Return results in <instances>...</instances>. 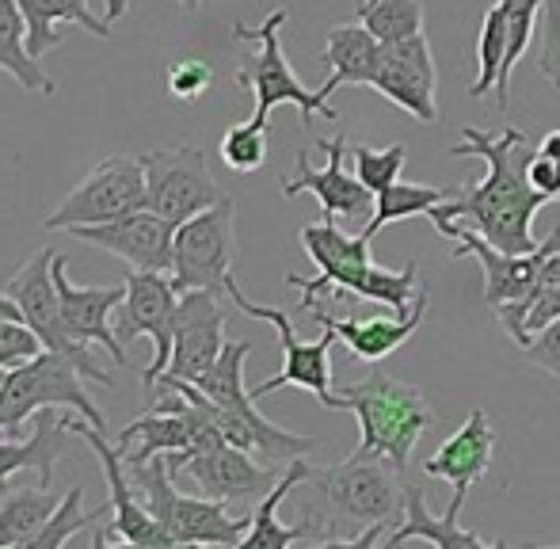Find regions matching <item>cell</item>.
I'll list each match as a JSON object with an SVG mask.
<instances>
[{
  "label": "cell",
  "instance_id": "cell-1",
  "mask_svg": "<svg viewBox=\"0 0 560 549\" xmlns=\"http://www.w3.org/2000/svg\"><path fill=\"white\" fill-rule=\"evenodd\" d=\"M538 149L518 127L492 130L465 127L462 141L450 149V156H480L488 164L485 179H469V187L450 191L446 202L428 210L431 225L439 233L446 225H469L488 245L503 253H530L538 248L534 241V218L546 207V195L530 184V161Z\"/></svg>",
  "mask_w": 560,
  "mask_h": 549
},
{
  "label": "cell",
  "instance_id": "cell-2",
  "mask_svg": "<svg viewBox=\"0 0 560 549\" xmlns=\"http://www.w3.org/2000/svg\"><path fill=\"white\" fill-rule=\"evenodd\" d=\"M389 458L351 454L336 466H313L298 492L305 542L328 549L382 546L405 512V481Z\"/></svg>",
  "mask_w": 560,
  "mask_h": 549
},
{
  "label": "cell",
  "instance_id": "cell-3",
  "mask_svg": "<svg viewBox=\"0 0 560 549\" xmlns=\"http://www.w3.org/2000/svg\"><path fill=\"white\" fill-rule=\"evenodd\" d=\"M302 248L313 264L317 274L305 279V274H287V287H294L302 294L298 309H313L320 302V294H351L366 297V302L385 305L389 313H408L420 297V264L408 260L400 271L377 268L370 260V237H351L336 222L320 218V222L305 225L302 230Z\"/></svg>",
  "mask_w": 560,
  "mask_h": 549
},
{
  "label": "cell",
  "instance_id": "cell-4",
  "mask_svg": "<svg viewBox=\"0 0 560 549\" xmlns=\"http://www.w3.org/2000/svg\"><path fill=\"white\" fill-rule=\"evenodd\" d=\"M328 409L354 412V420H359V446H354V454L389 458L400 474H408L416 443H420L423 431L435 428V420H439V412L428 405L423 389L408 386V382H397L377 363L362 382H351V386L336 389Z\"/></svg>",
  "mask_w": 560,
  "mask_h": 549
},
{
  "label": "cell",
  "instance_id": "cell-5",
  "mask_svg": "<svg viewBox=\"0 0 560 549\" xmlns=\"http://www.w3.org/2000/svg\"><path fill=\"white\" fill-rule=\"evenodd\" d=\"M446 241H454L450 256L454 260H472L485 271V305L495 313V320L503 325V332L526 348L530 343V332H526V302L534 297V290L541 287V268L553 253H560V225L549 233L546 241H538V248L530 253H503V248L488 245L477 230L469 225H446L443 230Z\"/></svg>",
  "mask_w": 560,
  "mask_h": 549
},
{
  "label": "cell",
  "instance_id": "cell-6",
  "mask_svg": "<svg viewBox=\"0 0 560 549\" xmlns=\"http://www.w3.org/2000/svg\"><path fill=\"white\" fill-rule=\"evenodd\" d=\"M126 474H130L141 504L168 530L172 546H241L248 535L252 515H233L222 500L176 492L168 454H156L141 466H126Z\"/></svg>",
  "mask_w": 560,
  "mask_h": 549
},
{
  "label": "cell",
  "instance_id": "cell-7",
  "mask_svg": "<svg viewBox=\"0 0 560 549\" xmlns=\"http://www.w3.org/2000/svg\"><path fill=\"white\" fill-rule=\"evenodd\" d=\"M287 20H290V8H275V12H267V20L256 23V27L233 23L236 43L259 46V50L236 69V84L256 96V115H252V122H264L267 127V119H271V112L279 104H294L298 112H302L305 127H310L317 115L328 122H339V112L332 107V100H328L320 89L317 92L305 89V84L298 81L294 69H290L287 50H282V38H279V31L287 27Z\"/></svg>",
  "mask_w": 560,
  "mask_h": 549
},
{
  "label": "cell",
  "instance_id": "cell-8",
  "mask_svg": "<svg viewBox=\"0 0 560 549\" xmlns=\"http://www.w3.org/2000/svg\"><path fill=\"white\" fill-rule=\"evenodd\" d=\"M43 409H77L92 428L104 431L107 420L96 409V401L84 389V374L61 351L43 348L27 363H15L8 371V382L0 389V431L4 435H20L23 420H35Z\"/></svg>",
  "mask_w": 560,
  "mask_h": 549
},
{
  "label": "cell",
  "instance_id": "cell-9",
  "mask_svg": "<svg viewBox=\"0 0 560 549\" xmlns=\"http://www.w3.org/2000/svg\"><path fill=\"white\" fill-rule=\"evenodd\" d=\"M225 297L244 313V317L267 320V325H275V332H279L282 366H279V374H271L267 382L252 386V397H256V401H264L267 394H279L282 386H298V389H310V394L328 409V405H332V397H336V389H332V343L339 340L332 328H325L317 340H298L290 313L275 309V305L252 302V297L236 287V279H229Z\"/></svg>",
  "mask_w": 560,
  "mask_h": 549
},
{
  "label": "cell",
  "instance_id": "cell-10",
  "mask_svg": "<svg viewBox=\"0 0 560 549\" xmlns=\"http://www.w3.org/2000/svg\"><path fill=\"white\" fill-rule=\"evenodd\" d=\"M236 264V202H214L202 214L176 225V245H172V282L176 290H214L225 294Z\"/></svg>",
  "mask_w": 560,
  "mask_h": 549
},
{
  "label": "cell",
  "instance_id": "cell-11",
  "mask_svg": "<svg viewBox=\"0 0 560 549\" xmlns=\"http://www.w3.org/2000/svg\"><path fill=\"white\" fill-rule=\"evenodd\" d=\"M141 207H149L141 156H104V161L43 218V230L69 233V230H77V225H104Z\"/></svg>",
  "mask_w": 560,
  "mask_h": 549
},
{
  "label": "cell",
  "instance_id": "cell-12",
  "mask_svg": "<svg viewBox=\"0 0 560 549\" xmlns=\"http://www.w3.org/2000/svg\"><path fill=\"white\" fill-rule=\"evenodd\" d=\"M4 294L20 305V317L35 328V336L43 340V348L61 351L69 355L77 366H81L84 378L100 382V386H112V374L100 371L96 359H92L89 343L73 340L66 328V317H61V297L58 287H54V248H43L38 256H31L23 268H15L4 282Z\"/></svg>",
  "mask_w": 560,
  "mask_h": 549
},
{
  "label": "cell",
  "instance_id": "cell-13",
  "mask_svg": "<svg viewBox=\"0 0 560 549\" xmlns=\"http://www.w3.org/2000/svg\"><path fill=\"white\" fill-rule=\"evenodd\" d=\"M141 168H145L149 210L168 218L172 225H184L187 218L202 214L225 199L222 184L210 172L207 149L199 145L149 149V153H141Z\"/></svg>",
  "mask_w": 560,
  "mask_h": 549
},
{
  "label": "cell",
  "instance_id": "cell-14",
  "mask_svg": "<svg viewBox=\"0 0 560 549\" xmlns=\"http://www.w3.org/2000/svg\"><path fill=\"white\" fill-rule=\"evenodd\" d=\"M168 469L172 477L187 474L199 489V497L222 500V504H256L279 481V466H267L259 462L252 451L214 439V443L199 446V451H179L168 454Z\"/></svg>",
  "mask_w": 560,
  "mask_h": 549
},
{
  "label": "cell",
  "instance_id": "cell-15",
  "mask_svg": "<svg viewBox=\"0 0 560 549\" xmlns=\"http://www.w3.org/2000/svg\"><path fill=\"white\" fill-rule=\"evenodd\" d=\"M176 305H179V290L168 271H141V268L126 271V297L118 305V336H122V343L145 340L149 336V343H153V359H149L145 374H141L145 389H153L156 378L172 363V320H176Z\"/></svg>",
  "mask_w": 560,
  "mask_h": 549
},
{
  "label": "cell",
  "instance_id": "cell-16",
  "mask_svg": "<svg viewBox=\"0 0 560 549\" xmlns=\"http://www.w3.org/2000/svg\"><path fill=\"white\" fill-rule=\"evenodd\" d=\"M317 149L328 156L325 168H313L310 164V153L305 149H298L294 156V172L290 176H282V195L287 199H298V195H317L320 202V214L328 218V222H351V218H366L374 214V191H370L366 184H362L354 172L343 168V161L351 156V141L347 135L339 130L332 138H320Z\"/></svg>",
  "mask_w": 560,
  "mask_h": 549
},
{
  "label": "cell",
  "instance_id": "cell-17",
  "mask_svg": "<svg viewBox=\"0 0 560 549\" xmlns=\"http://www.w3.org/2000/svg\"><path fill=\"white\" fill-rule=\"evenodd\" d=\"M69 428H73V435H81L84 443L96 451L100 466H104V477H107V489H112V515H115V519H107V530H100V535H96V546H107V542L145 546V549L172 546L168 530H164L161 523L153 519V512L141 504L138 489L130 484L122 451H118V446L104 435V431L92 428L89 420H73V416H69Z\"/></svg>",
  "mask_w": 560,
  "mask_h": 549
},
{
  "label": "cell",
  "instance_id": "cell-18",
  "mask_svg": "<svg viewBox=\"0 0 560 549\" xmlns=\"http://www.w3.org/2000/svg\"><path fill=\"white\" fill-rule=\"evenodd\" d=\"M370 89L408 112L423 127L439 122V69L431 54L428 35L400 38V43L382 46V61Z\"/></svg>",
  "mask_w": 560,
  "mask_h": 549
},
{
  "label": "cell",
  "instance_id": "cell-19",
  "mask_svg": "<svg viewBox=\"0 0 560 549\" xmlns=\"http://www.w3.org/2000/svg\"><path fill=\"white\" fill-rule=\"evenodd\" d=\"M225 348V305L214 290H184L172 320V363L164 374L199 382Z\"/></svg>",
  "mask_w": 560,
  "mask_h": 549
},
{
  "label": "cell",
  "instance_id": "cell-20",
  "mask_svg": "<svg viewBox=\"0 0 560 549\" xmlns=\"http://www.w3.org/2000/svg\"><path fill=\"white\" fill-rule=\"evenodd\" d=\"M69 237L96 245L104 253L126 260L130 268L141 271H168L172 274V245H176V225L168 218H161L156 210L141 207L130 214L115 218L104 225H77L69 230Z\"/></svg>",
  "mask_w": 560,
  "mask_h": 549
},
{
  "label": "cell",
  "instance_id": "cell-21",
  "mask_svg": "<svg viewBox=\"0 0 560 549\" xmlns=\"http://www.w3.org/2000/svg\"><path fill=\"white\" fill-rule=\"evenodd\" d=\"M495 446H500L495 423L488 420L485 409H472L454 428V435H450L443 446H435L431 458H423V474L454 484V497H450V504H446V515H462L469 489L488 474V466H492Z\"/></svg>",
  "mask_w": 560,
  "mask_h": 549
},
{
  "label": "cell",
  "instance_id": "cell-22",
  "mask_svg": "<svg viewBox=\"0 0 560 549\" xmlns=\"http://www.w3.org/2000/svg\"><path fill=\"white\" fill-rule=\"evenodd\" d=\"M66 268H69V260L58 253L54 256V287H58L61 317H66L69 336L81 343H100L118 366H130L122 336H118V328L107 325V317L122 305L126 282H115V287H73Z\"/></svg>",
  "mask_w": 560,
  "mask_h": 549
},
{
  "label": "cell",
  "instance_id": "cell-23",
  "mask_svg": "<svg viewBox=\"0 0 560 549\" xmlns=\"http://www.w3.org/2000/svg\"><path fill=\"white\" fill-rule=\"evenodd\" d=\"M428 302H431V294H428V287H423L412 309H408V313H389V317H366V320L332 317V313H328L320 302L313 305V309H305V313H310L320 328H332L354 359H362V363L374 366V363H385V359H389L400 343L412 340L416 328L428 320Z\"/></svg>",
  "mask_w": 560,
  "mask_h": 549
},
{
  "label": "cell",
  "instance_id": "cell-24",
  "mask_svg": "<svg viewBox=\"0 0 560 549\" xmlns=\"http://www.w3.org/2000/svg\"><path fill=\"white\" fill-rule=\"evenodd\" d=\"M69 416H58L54 409L35 412L27 439H0V484H8V477L20 469H35L38 484L50 489L54 484V466L69 446Z\"/></svg>",
  "mask_w": 560,
  "mask_h": 549
},
{
  "label": "cell",
  "instance_id": "cell-25",
  "mask_svg": "<svg viewBox=\"0 0 560 549\" xmlns=\"http://www.w3.org/2000/svg\"><path fill=\"white\" fill-rule=\"evenodd\" d=\"M405 542H431L439 549H495L492 542L477 535V530L462 527L457 515H431L428 500H423V489L412 484L405 477V512H400V523L385 535V549H397Z\"/></svg>",
  "mask_w": 560,
  "mask_h": 549
},
{
  "label": "cell",
  "instance_id": "cell-26",
  "mask_svg": "<svg viewBox=\"0 0 560 549\" xmlns=\"http://www.w3.org/2000/svg\"><path fill=\"white\" fill-rule=\"evenodd\" d=\"M320 61L328 66V81L320 84V92H325L328 100H332V92L339 84L370 89L377 73V61H382V43H377L362 23H339V27L328 31Z\"/></svg>",
  "mask_w": 560,
  "mask_h": 549
},
{
  "label": "cell",
  "instance_id": "cell-27",
  "mask_svg": "<svg viewBox=\"0 0 560 549\" xmlns=\"http://www.w3.org/2000/svg\"><path fill=\"white\" fill-rule=\"evenodd\" d=\"M15 4H20L23 23H27V50L35 54L38 61H43L54 46H61V38H66V31H58L61 23H77V27H84L96 38H112L107 20L92 15L89 0H15Z\"/></svg>",
  "mask_w": 560,
  "mask_h": 549
},
{
  "label": "cell",
  "instance_id": "cell-28",
  "mask_svg": "<svg viewBox=\"0 0 560 549\" xmlns=\"http://www.w3.org/2000/svg\"><path fill=\"white\" fill-rule=\"evenodd\" d=\"M310 462L305 458H294L290 466H282V477L275 481V489L267 492L264 500L256 504V512H252V527H248V535H244V549H287V546H294V542H305V527L302 523H294V527H282V519H279V507H282V500L290 497V492L298 489V484L310 477Z\"/></svg>",
  "mask_w": 560,
  "mask_h": 549
},
{
  "label": "cell",
  "instance_id": "cell-29",
  "mask_svg": "<svg viewBox=\"0 0 560 549\" xmlns=\"http://www.w3.org/2000/svg\"><path fill=\"white\" fill-rule=\"evenodd\" d=\"M0 69L35 96H54L58 84L43 73V61L27 50V23L15 0H0Z\"/></svg>",
  "mask_w": 560,
  "mask_h": 549
},
{
  "label": "cell",
  "instance_id": "cell-30",
  "mask_svg": "<svg viewBox=\"0 0 560 549\" xmlns=\"http://www.w3.org/2000/svg\"><path fill=\"white\" fill-rule=\"evenodd\" d=\"M248 355H252L248 340H225L218 363L210 366L195 386H199L214 405H222V409H233V412L248 416V420H264V412L256 409L252 389H244V359Z\"/></svg>",
  "mask_w": 560,
  "mask_h": 549
},
{
  "label": "cell",
  "instance_id": "cell-31",
  "mask_svg": "<svg viewBox=\"0 0 560 549\" xmlns=\"http://www.w3.org/2000/svg\"><path fill=\"white\" fill-rule=\"evenodd\" d=\"M61 500L54 497L46 484L35 489H8L0 500V549L4 546H31V538L46 527V519L54 515Z\"/></svg>",
  "mask_w": 560,
  "mask_h": 549
},
{
  "label": "cell",
  "instance_id": "cell-32",
  "mask_svg": "<svg viewBox=\"0 0 560 549\" xmlns=\"http://www.w3.org/2000/svg\"><path fill=\"white\" fill-rule=\"evenodd\" d=\"M450 191L446 187H431V184H389L385 191L374 195V214L366 218V225H362V237L374 241L377 233L385 230V225L393 222H408V218H420L428 214L431 207H439V202H446Z\"/></svg>",
  "mask_w": 560,
  "mask_h": 549
},
{
  "label": "cell",
  "instance_id": "cell-33",
  "mask_svg": "<svg viewBox=\"0 0 560 549\" xmlns=\"http://www.w3.org/2000/svg\"><path fill=\"white\" fill-rule=\"evenodd\" d=\"M354 15L382 46L423 35V23H428L423 0H359Z\"/></svg>",
  "mask_w": 560,
  "mask_h": 549
},
{
  "label": "cell",
  "instance_id": "cell-34",
  "mask_svg": "<svg viewBox=\"0 0 560 549\" xmlns=\"http://www.w3.org/2000/svg\"><path fill=\"white\" fill-rule=\"evenodd\" d=\"M503 50H508V4L495 0L485 12V23H480L477 35V81L469 84L472 100H485L488 92H495V81H500L503 69Z\"/></svg>",
  "mask_w": 560,
  "mask_h": 549
},
{
  "label": "cell",
  "instance_id": "cell-35",
  "mask_svg": "<svg viewBox=\"0 0 560 549\" xmlns=\"http://www.w3.org/2000/svg\"><path fill=\"white\" fill-rule=\"evenodd\" d=\"M508 4V50H503V69H500V81H495V107L508 112L511 104V73H515L518 58L526 54L530 46L534 31H538V12H541V0H503Z\"/></svg>",
  "mask_w": 560,
  "mask_h": 549
},
{
  "label": "cell",
  "instance_id": "cell-36",
  "mask_svg": "<svg viewBox=\"0 0 560 549\" xmlns=\"http://www.w3.org/2000/svg\"><path fill=\"white\" fill-rule=\"evenodd\" d=\"M107 515H112V500H107L104 507H96V512H84L81 507V484H73V489L61 497V504L54 507V515L46 519V527L31 538L27 549H61L69 538H77L84 527H92V523H104Z\"/></svg>",
  "mask_w": 560,
  "mask_h": 549
},
{
  "label": "cell",
  "instance_id": "cell-37",
  "mask_svg": "<svg viewBox=\"0 0 560 549\" xmlns=\"http://www.w3.org/2000/svg\"><path fill=\"white\" fill-rule=\"evenodd\" d=\"M267 135H271V127H264V122H236L222 135L218 156L229 172H241V176L259 172L267 164Z\"/></svg>",
  "mask_w": 560,
  "mask_h": 549
},
{
  "label": "cell",
  "instance_id": "cell-38",
  "mask_svg": "<svg viewBox=\"0 0 560 549\" xmlns=\"http://www.w3.org/2000/svg\"><path fill=\"white\" fill-rule=\"evenodd\" d=\"M405 161H408V145L393 141L385 149H374V145H351V164H354V176L370 187V191H385L389 184H397L400 172H405Z\"/></svg>",
  "mask_w": 560,
  "mask_h": 549
},
{
  "label": "cell",
  "instance_id": "cell-39",
  "mask_svg": "<svg viewBox=\"0 0 560 549\" xmlns=\"http://www.w3.org/2000/svg\"><path fill=\"white\" fill-rule=\"evenodd\" d=\"M538 31H541L538 69H541V77L560 92V0H541Z\"/></svg>",
  "mask_w": 560,
  "mask_h": 549
},
{
  "label": "cell",
  "instance_id": "cell-40",
  "mask_svg": "<svg viewBox=\"0 0 560 549\" xmlns=\"http://www.w3.org/2000/svg\"><path fill=\"white\" fill-rule=\"evenodd\" d=\"M214 84V69L199 58H179L168 66V92L184 104H195L199 96H207Z\"/></svg>",
  "mask_w": 560,
  "mask_h": 549
},
{
  "label": "cell",
  "instance_id": "cell-41",
  "mask_svg": "<svg viewBox=\"0 0 560 549\" xmlns=\"http://www.w3.org/2000/svg\"><path fill=\"white\" fill-rule=\"evenodd\" d=\"M43 351V340L35 336V328L20 317H4L0 320V366H15L27 363Z\"/></svg>",
  "mask_w": 560,
  "mask_h": 549
},
{
  "label": "cell",
  "instance_id": "cell-42",
  "mask_svg": "<svg viewBox=\"0 0 560 549\" xmlns=\"http://www.w3.org/2000/svg\"><path fill=\"white\" fill-rule=\"evenodd\" d=\"M526 363L538 366V371L553 374V378H560V317L549 320L546 328H538L534 332V340L523 348Z\"/></svg>",
  "mask_w": 560,
  "mask_h": 549
},
{
  "label": "cell",
  "instance_id": "cell-43",
  "mask_svg": "<svg viewBox=\"0 0 560 549\" xmlns=\"http://www.w3.org/2000/svg\"><path fill=\"white\" fill-rule=\"evenodd\" d=\"M557 317H560V282H549V287L534 290V297L526 302V332H530V340L538 328H546Z\"/></svg>",
  "mask_w": 560,
  "mask_h": 549
},
{
  "label": "cell",
  "instance_id": "cell-44",
  "mask_svg": "<svg viewBox=\"0 0 560 549\" xmlns=\"http://www.w3.org/2000/svg\"><path fill=\"white\" fill-rule=\"evenodd\" d=\"M530 184L538 187V191L546 195L549 202L560 199V161H553V156H546V153H534Z\"/></svg>",
  "mask_w": 560,
  "mask_h": 549
},
{
  "label": "cell",
  "instance_id": "cell-45",
  "mask_svg": "<svg viewBox=\"0 0 560 549\" xmlns=\"http://www.w3.org/2000/svg\"><path fill=\"white\" fill-rule=\"evenodd\" d=\"M538 153H546V156H553V161H560V130H549V135L541 138Z\"/></svg>",
  "mask_w": 560,
  "mask_h": 549
},
{
  "label": "cell",
  "instance_id": "cell-46",
  "mask_svg": "<svg viewBox=\"0 0 560 549\" xmlns=\"http://www.w3.org/2000/svg\"><path fill=\"white\" fill-rule=\"evenodd\" d=\"M4 317H20V305H15L12 297L4 294V290H0V320H4ZM20 320H23V317H20Z\"/></svg>",
  "mask_w": 560,
  "mask_h": 549
},
{
  "label": "cell",
  "instance_id": "cell-47",
  "mask_svg": "<svg viewBox=\"0 0 560 549\" xmlns=\"http://www.w3.org/2000/svg\"><path fill=\"white\" fill-rule=\"evenodd\" d=\"M126 15V0H107V23L122 20Z\"/></svg>",
  "mask_w": 560,
  "mask_h": 549
},
{
  "label": "cell",
  "instance_id": "cell-48",
  "mask_svg": "<svg viewBox=\"0 0 560 549\" xmlns=\"http://www.w3.org/2000/svg\"><path fill=\"white\" fill-rule=\"evenodd\" d=\"M176 4L184 8V12H199V4H202V0H176Z\"/></svg>",
  "mask_w": 560,
  "mask_h": 549
},
{
  "label": "cell",
  "instance_id": "cell-49",
  "mask_svg": "<svg viewBox=\"0 0 560 549\" xmlns=\"http://www.w3.org/2000/svg\"><path fill=\"white\" fill-rule=\"evenodd\" d=\"M8 371H12V366H0V389H4V382H8Z\"/></svg>",
  "mask_w": 560,
  "mask_h": 549
}]
</instances>
